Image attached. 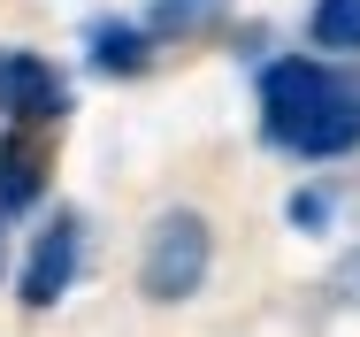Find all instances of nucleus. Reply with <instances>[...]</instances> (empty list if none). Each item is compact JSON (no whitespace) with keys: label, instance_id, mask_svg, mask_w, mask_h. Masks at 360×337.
Segmentation results:
<instances>
[{"label":"nucleus","instance_id":"1","mask_svg":"<svg viewBox=\"0 0 360 337\" xmlns=\"http://www.w3.org/2000/svg\"><path fill=\"white\" fill-rule=\"evenodd\" d=\"M261 131L269 146H284L299 161H330V153H353L360 146V84L338 77L314 54H291V62L261 69Z\"/></svg>","mask_w":360,"mask_h":337},{"label":"nucleus","instance_id":"2","mask_svg":"<svg viewBox=\"0 0 360 337\" xmlns=\"http://www.w3.org/2000/svg\"><path fill=\"white\" fill-rule=\"evenodd\" d=\"M207 261H215V238H207V222L192 215V207H176V215H161L153 222V238H146V261H139V291L146 299H192L200 284H207Z\"/></svg>","mask_w":360,"mask_h":337},{"label":"nucleus","instance_id":"3","mask_svg":"<svg viewBox=\"0 0 360 337\" xmlns=\"http://www.w3.org/2000/svg\"><path fill=\"white\" fill-rule=\"evenodd\" d=\"M62 108H70L62 69L39 62V54H23V46H0V115H15V123H54Z\"/></svg>","mask_w":360,"mask_h":337},{"label":"nucleus","instance_id":"4","mask_svg":"<svg viewBox=\"0 0 360 337\" xmlns=\"http://www.w3.org/2000/svg\"><path fill=\"white\" fill-rule=\"evenodd\" d=\"M70 276H77V215H54L23 261V307H54L70 291Z\"/></svg>","mask_w":360,"mask_h":337},{"label":"nucleus","instance_id":"5","mask_svg":"<svg viewBox=\"0 0 360 337\" xmlns=\"http://www.w3.org/2000/svg\"><path fill=\"white\" fill-rule=\"evenodd\" d=\"M92 69L100 77H139L146 69V31L139 23H92Z\"/></svg>","mask_w":360,"mask_h":337},{"label":"nucleus","instance_id":"6","mask_svg":"<svg viewBox=\"0 0 360 337\" xmlns=\"http://www.w3.org/2000/svg\"><path fill=\"white\" fill-rule=\"evenodd\" d=\"M31 200H39V146L8 138L0 146V207H31Z\"/></svg>","mask_w":360,"mask_h":337},{"label":"nucleus","instance_id":"7","mask_svg":"<svg viewBox=\"0 0 360 337\" xmlns=\"http://www.w3.org/2000/svg\"><path fill=\"white\" fill-rule=\"evenodd\" d=\"M307 31H314V46H330V54H360V0H322Z\"/></svg>","mask_w":360,"mask_h":337},{"label":"nucleus","instance_id":"8","mask_svg":"<svg viewBox=\"0 0 360 337\" xmlns=\"http://www.w3.org/2000/svg\"><path fill=\"white\" fill-rule=\"evenodd\" d=\"M215 15H222V0H153L146 23H153V31H207Z\"/></svg>","mask_w":360,"mask_h":337},{"label":"nucleus","instance_id":"9","mask_svg":"<svg viewBox=\"0 0 360 337\" xmlns=\"http://www.w3.org/2000/svg\"><path fill=\"white\" fill-rule=\"evenodd\" d=\"M291 222H299V230H322V222H330V200H322V192H291V207H284Z\"/></svg>","mask_w":360,"mask_h":337},{"label":"nucleus","instance_id":"10","mask_svg":"<svg viewBox=\"0 0 360 337\" xmlns=\"http://www.w3.org/2000/svg\"><path fill=\"white\" fill-rule=\"evenodd\" d=\"M0 261H8V207H0Z\"/></svg>","mask_w":360,"mask_h":337}]
</instances>
